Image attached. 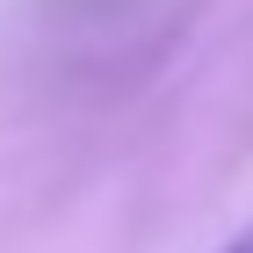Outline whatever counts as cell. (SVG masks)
<instances>
[{
    "mask_svg": "<svg viewBox=\"0 0 253 253\" xmlns=\"http://www.w3.org/2000/svg\"><path fill=\"white\" fill-rule=\"evenodd\" d=\"M224 253H253V232H239V239H232V246H224Z\"/></svg>",
    "mask_w": 253,
    "mask_h": 253,
    "instance_id": "cell-1",
    "label": "cell"
}]
</instances>
